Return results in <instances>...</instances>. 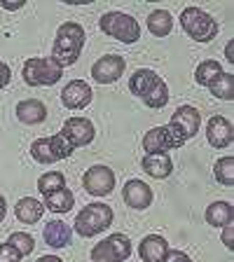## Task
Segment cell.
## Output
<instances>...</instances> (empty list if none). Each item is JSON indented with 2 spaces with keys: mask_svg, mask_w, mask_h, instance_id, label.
I'll list each match as a JSON object with an SVG mask.
<instances>
[{
  "mask_svg": "<svg viewBox=\"0 0 234 262\" xmlns=\"http://www.w3.org/2000/svg\"><path fill=\"white\" fill-rule=\"evenodd\" d=\"M129 92L138 96L147 108L159 110L169 103V87L166 82L150 68H138L134 75L129 77Z\"/></svg>",
  "mask_w": 234,
  "mask_h": 262,
  "instance_id": "6da1fadb",
  "label": "cell"
},
{
  "mask_svg": "<svg viewBox=\"0 0 234 262\" xmlns=\"http://www.w3.org/2000/svg\"><path fill=\"white\" fill-rule=\"evenodd\" d=\"M84 40H87V33L77 21H66L59 26L54 38V49H52V59L66 68V66H73L82 54V47H84Z\"/></svg>",
  "mask_w": 234,
  "mask_h": 262,
  "instance_id": "7a4b0ae2",
  "label": "cell"
},
{
  "mask_svg": "<svg viewBox=\"0 0 234 262\" xmlns=\"http://www.w3.org/2000/svg\"><path fill=\"white\" fill-rule=\"evenodd\" d=\"M180 26L197 42H211L220 33L218 21L208 12H204L202 7H195V5L185 7V10L180 12Z\"/></svg>",
  "mask_w": 234,
  "mask_h": 262,
  "instance_id": "3957f363",
  "label": "cell"
},
{
  "mask_svg": "<svg viewBox=\"0 0 234 262\" xmlns=\"http://www.w3.org/2000/svg\"><path fill=\"white\" fill-rule=\"evenodd\" d=\"M22 77L28 87H52L63 77V68L52 56H35V59H26Z\"/></svg>",
  "mask_w": 234,
  "mask_h": 262,
  "instance_id": "277c9868",
  "label": "cell"
},
{
  "mask_svg": "<svg viewBox=\"0 0 234 262\" xmlns=\"http://www.w3.org/2000/svg\"><path fill=\"white\" fill-rule=\"evenodd\" d=\"M110 225H113V208L105 206V204H87L75 215L73 229L80 236L89 239V236H96L101 232H105Z\"/></svg>",
  "mask_w": 234,
  "mask_h": 262,
  "instance_id": "5b68a950",
  "label": "cell"
},
{
  "mask_svg": "<svg viewBox=\"0 0 234 262\" xmlns=\"http://www.w3.org/2000/svg\"><path fill=\"white\" fill-rule=\"evenodd\" d=\"M98 28H101L105 35L120 40V42H124V45H134L136 40H141V26H138L136 19L131 14H126V12H117V10L105 12V14L101 16V21H98Z\"/></svg>",
  "mask_w": 234,
  "mask_h": 262,
  "instance_id": "8992f818",
  "label": "cell"
},
{
  "mask_svg": "<svg viewBox=\"0 0 234 262\" xmlns=\"http://www.w3.org/2000/svg\"><path fill=\"white\" fill-rule=\"evenodd\" d=\"M73 152H75V147L66 141L61 134L38 138V141H33V145H31V157L35 159V162H40V164L61 162V159L71 157Z\"/></svg>",
  "mask_w": 234,
  "mask_h": 262,
  "instance_id": "52a82bcc",
  "label": "cell"
},
{
  "mask_svg": "<svg viewBox=\"0 0 234 262\" xmlns=\"http://www.w3.org/2000/svg\"><path fill=\"white\" fill-rule=\"evenodd\" d=\"M129 255H131V241L122 232H115V234L105 236L89 253L92 262H124Z\"/></svg>",
  "mask_w": 234,
  "mask_h": 262,
  "instance_id": "ba28073f",
  "label": "cell"
},
{
  "mask_svg": "<svg viewBox=\"0 0 234 262\" xmlns=\"http://www.w3.org/2000/svg\"><path fill=\"white\" fill-rule=\"evenodd\" d=\"M185 138L178 136L169 124L166 126H155L150 129L143 136V150L147 155H162V152H169V150H176V147H183L185 145Z\"/></svg>",
  "mask_w": 234,
  "mask_h": 262,
  "instance_id": "9c48e42d",
  "label": "cell"
},
{
  "mask_svg": "<svg viewBox=\"0 0 234 262\" xmlns=\"http://www.w3.org/2000/svg\"><path fill=\"white\" fill-rule=\"evenodd\" d=\"M82 187L94 196H108L115 187V171L110 169V166L96 164V166L84 171V176H82Z\"/></svg>",
  "mask_w": 234,
  "mask_h": 262,
  "instance_id": "30bf717a",
  "label": "cell"
},
{
  "mask_svg": "<svg viewBox=\"0 0 234 262\" xmlns=\"http://www.w3.org/2000/svg\"><path fill=\"white\" fill-rule=\"evenodd\" d=\"M199 124H202V115H199V110L195 105H180V108H176V113L171 115V122H169L171 129L178 136L185 138V141L197 136Z\"/></svg>",
  "mask_w": 234,
  "mask_h": 262,
  "instance_id": "8fae6325",
  "label": "cell"
},
{
  "mask_svg": "<svg viewBox=\"0 0 234 262\" xmlns=\"http://www.w3.org/2000/svg\"><path fill=\"white\" fill-rule=\"evenodd\" d=\"M59 134L71 143L73 147H84L94 141L96 129H94L92 120H87V117H71V120L63 122V129H61Z\"/></svg>",
  "mask_w": 234,
  "mask_h": 262,
  "instance_id": "7c38bea8",
  "label": "cell"
},
{
  "mask_svg": "<svg viewBox=\"0 0 234 262\" xmlns=\"http://www.w3.org/2000/svg\"><path fill=\"white\" fill-rule=\"evenodd\" d=\"M126 68V61L120 54H105L92 66V77L98 84H113L122 77Z\"/></svg>",
  "mask_w": 234,
  "mask_h": 262,
  "instance_id": "4fadbf2b",
  "label": "cell"
},
{
  "mask_svg": "<svg viewBox=\"0 0 234 262\" xmlns=\"http://www.w3.org/2000/svg\"><path fill=\"white\" fill-rule=\"evenodd\" d=\"M94 98V92L84 80H71L61 92V103L68 110H84Z\"/></svg>",
  "mask_w": 234,
  "mask_h": 262,
  "instance_id": "5bb4252c",
  "label": "cell"
},
{
  "mask_svg": "<svg viewBox=\"0 0 234 262\" xmlns=\"http://www.w3.org/2000/svg\"><path fill=\"white\" fill-rule=\"evenodd\" d=\"M122 196H124L126 206L136 208V211H143V208H147L153 204V187L138 178H131V180H126L124 187H122Z\"/></svg>",
  "mask_w": 234,
  "mask_h": 262,
  "instance_id": "9a60e30c",
  "label": "cell"
},
{
  "mask_svg": "<svg viewBox=\"0 0 234 262\" xmlns=\"http://www.w3.org/2000/svg\"><path fill=\"white\" fill-rule=\"evenodd\" d=\"M232 124H229L227 117H223V115H213L211 120L206 122V141L208 145L218 147V150H223V147H229L232 145Z\"/></svg>",
  "mask_w": 234,
  "mask_h": 262,
  "instance_id": "2e32d148",
  "label": "cell"
},
{
  "mask_svg": "<svg viewBox=\"0 0 234 262\" xmlns=\"http://www.w3.org/2000/svg\"><path fill=\"white\" fill-rule=\"evenodd\" d=\"M16 120L22 124H40V122L47 120V108L40 98H26V101H19L16 103Z\"/></svg>",
  "mask_w": 234,
  "mask_h": 262,
  "instance_id": "e0dca14e",
  "label": "cell"
},
{
  "mask_svg": "<svg viewBox=\"0 0 234 262\" xmlns=\"http://www.w3.org/2000/svg\"><path fill=\"white\" fill-rule=\"evenodd\" d=\"M166 251H169V244L159 234H147L138 244V255H141L143 262H162Z\"/></svg>",
  "mask_w": 234,
  "mask_h": 262,
  "instance_id": "ac0fdd59",
  "label": "cell"
},
{
  "mask_svg": "<svg viewBox=\"0 0 234 262\" xmlns=\"http://www.w3.org/2000/svg\"><path fill=\"white\" fill-rule=\"evenodd\" d=\"M42 239L52 248H66L73 239V229L66 223H61V220H52V223H47L42 227Z\"/></svg>",
  "mask_w": 234,
  "mask_h": 262,
  "instance_id": "d6986e66",
  "label": "cell"
},
{
  "mask_svg": "<svg viewBox=\"0 0 234 262\" xmlns=\"http://www.w3.org/2000/svg\"><path fill=\"white\" fill-rule=\"evenodd\" d=\"M143 171H145L150 178H157V180H164L169 178L171 171H174V162H171V157L166 152L162 155H145L141 162Z\"/></svg>",
  "mask_w": 234,
  "mask_h": 262,
  "instance_id": "ffe728a7",
  "label": "cell"
},
{
  "mask_svg": "<svg viewBox=\"0 0 234 262\" xmlns=\"http://www.w3.org/2000/svg\"><path fill=\"white\" fill-rule=\"evenodd\" d=\"M45 213V204L38 202V199H33V196H24V199H19L14 206V215L19 223L24 225H33L38 223L40 218H42Z\"/></svg>",
  "mask_w": 234,
  "mask_h": 262,
  "instance_id": "44dd1931",
  "label": "cell"
},
{
  "mask_svg": "<svg viewBox=\"0 0 234 262\" xmlns=\"http://www.w3.org/2000/svg\"><path fill=\"white\" fill-rule=\"evenodd\" d=\"M232 218L234 211L229 202H213L206 208V223L211 227H227V225H232Z\"/></svg>",
  "mask_w": 234,
  "mask_h": 262,
  "instance_id": "7402d4cb",
  "label": "cell"
},
{
  "mask_svg": "<svg viewBox=\"0 0 234 262\" xmlns=\"http://www.w3.org/2000/svg\"><path fill=\"white\" fill-rule=\"evenodd\" d=\"M171 28H174V16L166 10H153L147 16V31L153 33L155 38H164L169 35Z\"/></svg>",
  "mask_w": 234,
  "mask_h": 262,
  "instance_id": "603a6c76",
  "label": "cell"
},
{
  "mask_svg": "<svg viewBox=\"0 0 234 262\" xmlns=\"http://www.w3.org/2000/svg\"><path fill=\"white\" fill-rule=\"evenodd\" d=\"M73 204H75V196H73V192L68 187L45 196V211H52V213H68L73 208Z\"/></svg>",
  "mask_w": 234,
  "mask_h": 262,
  "instance_id": "cb8c5ba5",
  "label": "cell"
},
{
  "mask_svg": "<svg viewBox=\"0 0 234 262\" xmlns=\"http://www.w3.org/2000/svg\"><path fill=\"white\" fill-rule=\"evenodd\" d=\"M223 66L218 63L216 59H206L202 61V63L197 66V71H195V82L199 84V87H208L213 80L218 75H223Z\"/></svg>",
  "mask_w": 234,
  "mask_h": 262,
  "instance_id": "d4e9b609",
  "label": "cell"
},
{
  "mask_svg": "<svg viewBox=\"0 0 234 262\" xmlns=\"http://www.w3.org/2000/svg\"><path fill=\"white\" fill-rule=\"evenodd\" d=\"M208 89H211V94L216 98H220V101H232L234 98V75L232 73H223V75H218L208 84Z\"/></svg>",
  "mask_w": 234,
  "mask_h": 262,
  "instance_id": "484cf974",
  "label": "cell"
},
{
  "mask_svg": "<svg viewBox=\"0 0 234 262\" xmlns=\"http://www.w3.org/2000/svg\"><path fill=\"white\" fill-rule=\"evenodd\" d=\"M213 176H216V180H218L220 185H225V187L234 185V157L232 155H225V157H220L216 162Z\"/></svg>",
  "mask_w": 234,
  "mask_h": 262,
  "instance_id": "4316f807",
  "label": "cell"
},
{
  "mask_svg": "<svg viewBox=\"0 0 234 262\" xmlns=\"http://www.w3.org/2000/svg\"><path fill=\"white\" fill-rule=\"evenodd\" d=\"M63 187H66V176L61 171H47V173H42L38 178V190L42 196L52 194L56 190H63Z\"/></svg>",
  "mask_w": 234,
  "mask_h": 262,
  "instance_id": "83f0119b",
  "label": "cell"
},
{
  "mask_svg": "<svg viewBox=\"0 0 234 262\" xmlns=\"http://www.w3.org/2000/svg\"><path fill=\"white\" fill-rule=\"evenodd\" d=\"M7 244L14 246L16 253L22 257H28L33 253V248H35V241H33V236L28 234V232H14V234L7 239Z\"/></svg>",
  "mask_w": 234,
  "mask_h": 262,
  "instance_id": "f1b7e54d",
  "label": "cell"
},
{
  "mask_svg": "<svg viewBox=\"0 0 234 262\" xmlns=\"http://www.w3.org/2000/svg\"><path fill=\"white\" fill-rule=\"evenodd\" d=\"M0 262H22V255L16 253L14 246L5 241V244H0Z\"/></svg>",
  "mask_w": 234,
  "mask_h": 262,
  "instance_id": "f546056e",
  "label": "cell"
},
{
  "mask_svg": "<svg viewBox=\"0 0 234 262\" xmlns=\"http://www.w3.org/2000/svg\"><path fill=\"white\" fill-rule=\"evenodd\" d=\"M162 262H192V257L187 255V253H183V251H176V248H169Z\"/></svg>",
  "mask_w": 234,
  "mask_h": 262,
  "instance_id": "4dcf8cb0",
  "label": "cell"
},
{
  "mask_svg": "<svg viewBox=\"0 0 234 262\" xmlns=\"http://www.w3.org/2000/svg\"><path fill=\"white\" fill-rule=\"evenodd\" d=\"M10 80H12L10 66H7L5 61H0V89H5L7 84H10Z\"/></svg>",
  "mask_w": 234,
  "mask_h": 262,
  "instance_id": "1f68e13d",
  "label": "cell"
},
{
  "mask_svg": "<svg viewBox=\"0 0 234 262\" xmlns=\"http://www.w3.org/2000/svg\"><path fill=\"white\" fill-rule=\"evenodd\" d=\"M223 244L227 246L229 251L234 248V227L232 225H227V227H223Z\"/></svg>",
  "mask_w": 234,
  "mask_h": 262,
  "instance_id": "d6a6232c",
  "label": "cell"
},
{
  "mask_svg": "<svg viewBox=\"0 0 234 262\" xmlns=\"http://www.w3.org/2000/svg\"><path fill=\"white\" fill-rule=\"evenodd\" d=\"M0 7H3V10H7V12L22 10V7H24V0H3V3H0Z\"/></svg>",
  "mask_w": 234,
  "mask_h": 262,
  "instance_id": "836d02e7",
  "label": "cell"
},
{
  "mask_svg": "<svg viewBox=\"0 0 234 262\" xmlns=\"http://www.w3.org/2000/svg\"><path fill=\"white\" fill-rule=\"evenodd\" d=\"M5 215H7V202H5V196L0 194V223L5 220Z\"/></svg>",
  "mask_w": 234,
  "mask_h": 262,
  "instance_id": "e575fe53",
  "label": "cell"
},
{
  "mask_svg": "<svg viewBox=\"0 0 234 262\" xmlns=\"http://www.w3.org/2000/svg\"><path fill=\"white\" fill-rule=\"evenodd\" d=\"M38 262H63V260L56 255H42V257H38Z\"/></svg>",
  "mask_w": 234,
  "mask_h": 262,
  "instance_id": "d590c367",
  "label": "cell"
},
{
  "mask_svg": "<svg viewBox=\"0 0 234 262\" xmlns=\"http://www.w3.org/2000/svg\"><path fill=\"white\" fill-rule=\"evenodd\" d=\"M225 59H227L229 63H234V56H232V42H227V47H225Z\"/></svg>",
  "mask_w": 234,
  "mask_h": 262,
  "instance_id": "8d00e7d4",
  "label": "cell"
}]
</instances>
